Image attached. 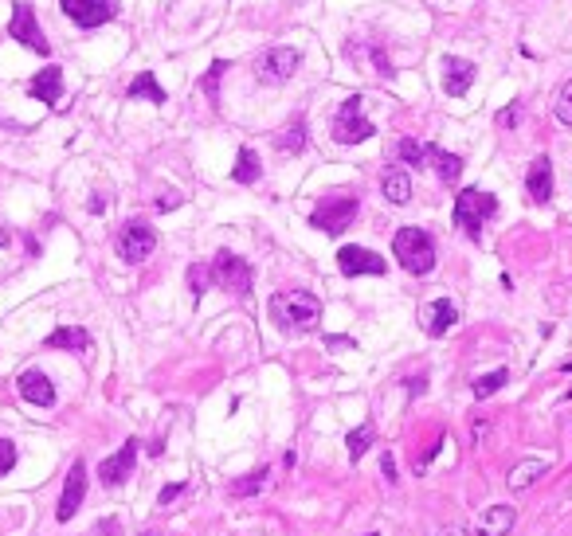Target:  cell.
Here are the masks:
<instances>
[{
  "instance_id": "obj_1",
  "label": "cell",
  "mask_w": 572,
  "mask_h": 536,
  "mask_svg": "<svg viewBox=\"0 0 572 536\" xmlns=\"http://www.w3.org/2000/svg\"><path fill=\"white\" fill-rule=\"evenodd\" d=\"M318 317H322V302L310 290H286L271 298V321L283 333H306L318 325Z\"/></svg>"
},
{
  "instance_id": "obj_2",
  "label": "cell",
  "mask_w": 572,
  "mask_h": 536,
  "mask_svg": "<svg viewBox=\"0 0 572 536\" xmlns=\"http://www.w3.org/2000/svg\"><path fill=\"white\" fill-rule=\"evenodd\" d=\"M392 255L408 274H431L435 270V243L424 227H400L392 239Z\"/></svg>"
},
{
  "instance_id": "obj_3",
  "label": "cell",
  "mask_w": 572,
  "mask_h": 536,
  "mask_svg": "<svg viewBox=\"0 0 572 536\" xmlns=\"http://www.w3.org/2000/svg\"><path fill=\"white\" fill-rule=\"evenodd\" d=\"M498 216V200L490 196V192H482V188H463L459 196H455V224L463 227L471 239L482 235V227L486 220H494Z\"/></svg>"
},
{
  "instance_id": "obj_4",
  "label": "cell",
  "mask_w": 572,
  "mask_h": 536,
  "mask_svg": "<svg viewBox=\"0 0 572 536\" xmlns=\"http://www.w3.org/2000/svg\"><path fill=\"white\" fill-rule=\"evenodd\" d=\"M361 110H365V98H361V94H353V98L341 102V110L334 114V126H330L337 145H361V141H369V137L377 134V126H373Z\"/></svg>"
},
{
  "instance_id": "obj_5",
  "label": "cell",
  "mask_w": 572,
  "mask_h": 536,
  "mask_svg": "<svg viewBox=\"0 0 572 536\" xmlns=\"http://www.w3.org/2000/svg\"><path fill=\"white\" fill-rule=\"evenodd\" d=\"M208 274H212V282H216V286L232 290L236 298H247V294H251V286H255V270H251V263H247V259H239V255H232V251H220V255L212 259Z\"/></svg>"
},
{
  "instance_id": "obj_6",
  "label": "cell",
  "mask_w": 572,
  "mask_h": 536,
  "mask_svg": "<svg viewBox=\"0 0 572 536\" xmlns=\"http://www.w3.org/2000/svg\"><path fill=\"white\" fill-rule=\"evenodd\" d=\"M298 67H302V51H298V47H267V51L255 59V75H259V83H267V87L286 83Z\"/></svg>"
},
{
  "instance_id": "obj_7",
  "label": "cell",
  "mask_w": 572,
  "mask_h": 536,
  "mask_svg": "<svg viewBox=\"0 0 572 536\" xmlns=\"http://www.w3.org/2000/svg\"><path fill=\"white\" fill-rule=\"evenodd\" d=\"M8 36H12L16 44L32 47L36 55H51L48 36H44V28H40V20H36V8H32L28 0H16L12 20H8Z\"/></svg>"
},
{
  "instance_id": "obj_8",
  "label": "cell",
  "mask_w": 572,
  "mask_h": 536,
  "mask_svg": "<svg viewBox=\"0 0 572 536\" xmlns=\"http://www.w3.org/2000/svg\"><path fill=\"white\" fill-rule=\"evenodd\" d=\"M357 196H326L318 208H314V216H310V224L318 227V231H326V235H341L345 227L357 220Z\"/></svg>"
},
{
  "instance_id": "obj_9",
  "label": "cell",
  "mask_w": 572,
  "mask_h": 536,
  "mask_svg": "<svg viewBox=\"0 0 572 536\" xmlns=\"http://www.w3.org/2000/svg\"><path fill=\"white\" fill-rule=\"evenodd\" d=\"M114 247H118V255L126 263H145L153 255V247H157V231L145 224V220H130V224L118 231Z\"/></svg>"
},
{
  "instance_id": "obj_10",
  "label": "cell",
  "mask_w": 572,
  "mask_h": 536,
  "mask_svg": "<svg viewBox=\"0 0 572 536\" xmlns=\"http://www.w3.org/2000/svg\"><path fill=\"white\" fill-rule=\"evenodd\" d=\"M83 497H87V462H75V466H71V474H67V482H63V493H59V509H55V517L67 525V521L83 509Z\"/></svg>"
},
{
  "instance_id": "obj_11",
  "label": "cell",
  "mask_w": 572,
  "mask_h": 536,
  "mask_svg": "<svg viewBox=\"0 0 572 536\" xmlns=\"http://www.w3.org/2000/svg\"><path fill=\"white\" fill-rule=\"evenodd\" d=\"M59 4L79 28H98V24L114 20V12H118V0H59Z\"/></svg>"
},
{
  "instance_id": "obj_12",
  "label": "cell",
  "mask_w": 572,
  "mask_h": 536,
  "mask_svg": "<svg viewBox=\"0 0 572 536\" xmlns=\"http://www.w3.org/2000/svg\"><path fill=\"white\" fill-rule=\"evenodd\" d=\"M337 267H341V274H349V278H361V274H384L388 263H384L377 251L349 243V247L337 251Z\"/></svg>"
},
{
  "instance_id": "obj_13",
  "label": "cell",
  "mask_w": 572,
  "mask_h": 536,
  "mask_svg": "<svg viewBox=\"0 0 572 536\" xmlns=\"http://www.w3.org/2000/svg\"><path fill=\"white\" fill-rule=\"evenodd\" d=\"M134 462H138V443L130 439V443H122L118 454H110L106 462H98V482H102V486H122V482L130 478Z\"/></svg>"
},
{
  "instance_id": "obj_14",
  "label": "cell",
  "mask_w": 572,
  "mask_h": 536,
  "mask_svg": "<svg viewBox=\"0 0 572 536\" xmlns=\"http://www.w3.org/2000/svg\"><path fill=\"white\" fill-rule=\"evenodd\" d=\"M455 321H459V306L451 298H431V302H424V310H420V325H424L428 337H443Z\"/></svg>"
},
{
  "instance_id": "obj_15",
  "label": "cell",
  "mask_w": 572,
  "mask_h": 536,
  "mask_svg": "<svg viewBox=\"0 0 572 536\" xmlns=\"http://www.w3.org/2000/svg\"><path fill=\"white\" fill-rule=\"evenodd\" d=\"M475 83V63L459 59V55H443V90L451 98H463Z\"/></svg>"
},
{
  "instance_id": "obj_16",
  "label": "cell",
  "mask_w": 572,
  "mask_h": 536,
  "mask_svg": "<svg viewBox=\"0 0 572 536\" xmlns=\"http://www.w3.org/2000/svg\"><path fill=\"white\" fill-rule=\"evenodd\" d=\"M16 392L24 396L28 403H36V407H51L55 403V388H51L48 372H40V368H28V372H20V380H16Z\"/></svg>"
},
{
  "instance_id": "obj_17",
  "label": "cell",
  "mask_w": 572,
  "mask_h": 536,
  "mask_svg": "<svg viewBox=\"0 0 572 536\" xmlns=\"http://www.w3.org/2000/svg\"><path fill=\"white\" fill-rule=\"evenodd\" d=\"M525 192L533 204H549L553 200V161L549 157H537L525 173Z\"/></svg>"
},
{
  "instance_id": "obj_18",
  "label": "cell",
  "mask_w": 572,
  "mask_h": 536,
  "mask_svg": "<svg viewBox=\"0 0 572 536\" xmlns=\"http://www.w3.org/2000/svg\"><path fill=\"white\" fill-rule=\"evenodd\" d=\"M514 521H518L514 505H486L475 521V536H506L514 529Z\"/></svg>"
},
{
  "instance_id": "obj_19",
  "label": "cell",
  "mask_w": 572,
  "mask_h": 536,
  "mask_svg": "<svg viewBox=\"0 0 572 536\" xmlns=\"http://www.w3.org/2000/svg\"><path fill=\"white\" fill-rule=\"evenodd\" d=\"M28 94L40 98V102H48V106H59V98H63V71H59V67H44V71L32 79Z\"/></svg>"
},
{
  "instance_id": "obj_20",
  "label": "cell",
  "mask_w": 572,
  "mask_h": 536,
  "mask_svg": "<svg viewBox=\"0 0 572 536\" xmlns=\"http://www.w3.org/2000/svg\"><path fill=\"white\" fill-rule=\"evenodd\" d=\"M545 470H549V458H522V462L510 470L506 486H510L514 493H522V490H529V486H533V482H537Z\"/></svg>"
},
{
  "instance_id": "obj_21",
  "label": "cell",
  "mask_w": 572,
  "mask_h": 536,
  "mask_svg": "<svg viewBox=\"0 0 572 536\" xmlns=\"http://www.w3.org/2000/svg\"><path fill=\"white\" fill-rule=\"evenodd\" d=\"M381 192L388 204H408L412 200V173L408 169H388L381 177Z\"/></svg>"
},
{
  "instance_id": "obj_22",
  "label": "cell",
  "mask_w": 572,
  "mask_h": 536,
  "mask_svg": "<svg viewBox=\"0 0 572 536\" xmlns=\"http://www.w3.org/2000/svg\"><path fill=\"white\" fill-rule=\"evenodd\" d=\"M91 345V333L87 329H75V325H59L48 337V349H71V353H87Z\"/></svg>"
},
{
  "instance_id": "obj_23",
  "label": "cell",
  "mask_w": 572,
  "mask_h": 536,
  "mask_svg": "<svg viewBox=\"0 0 572 536\" xmlns=\"http://www.w3.org/2000/svg\"><path fill=\"white\" fill-rule=\"evenodd\" d=\"M428 161L435 165V173L443 177V184H455L459 173H463V157H455V153H447L439 145H428Z\"/></svg>"
},
{
  "instance_id": "obj_24",
  "label": "cell",
  "mask_w": 572,
  "mask_h": 536,
  "mask_svg": "<svg viewBox=\"0 0 572 536\" xmlns=\"http://www.w3.org/2000/svg\"><path fill=\"white\" fill-rule=\"evenodd\" d=\"M232 177H236V184H255V180L263 177V165H259V157H255V149H251V145H243V149H239Z\"/></svg>"
},
{
  "instance_id": "obj_25",
  "label": "cell",
  "mask_w": 572,
  "mask_h": 536,
  "mask_svg": "<svg viewBox=\"0 0 572 536\" xmlns=\"http://www.w3.org/2000/svg\"><path fill=\"white\" fill-rule=\"evenodd\" d=\"M126 94H130V98H149V102H157V106H165V98H169V94L161 90V83H157L149 71H142V75L130 83V90H126Z\"/></svg>"
},
{
  "instance_id": "obj_26",
  "label": "cell",
  "mask_w": 572,
  "mask_h": 536,
  "mask_svg": "<svg viewBox=\"0 0 572 536\" xmlns=\"http://www.w3.org/2000/svg\"><path fill=\"white\" fill-rule=\"evenodd\" d=\"M506 380H510V372H506V368H494V372L478 376L475 384H471V388H475V400H490L494 392H502V384H506Z\"/></svg>"
},
{
  "instance_id": "obj_27",
  "label": "cell",
  "mask_w": 572,
  "mask_h": 536,
  "mask_svg": "<svg viewBox=\"0 0 572 536\" xmlns=\"http://www.w3.org/2000/svg\"><path fill=\"white\" fill-rule=\"evenodd\" d=\"M396 157H400L404 165L420 169V165L428 161V145H424V141H412V137H404V141H396Z\"/></svg>"
},
{
  "instance_id": "obj_28",
  "label": "cell",
  "mask_w": 572,
  "mask_h": 536,
  "mask_svg": "<svg viewBox=\"0 0 572 536\" xmlns=\"http://www.w3.org/2000/svg\"><path fill=\"white\" fill-rule=\"evenodd\" d=\"M275 145H279V153H290V157H294V153H302V149H306V126H302V122H294L286 134L275 137Z\"/></svg>"
},
{
  "instance_id": "obj_29",
  "label": "cell",
  "mask_w": 572,
  "mask_h": 536,
  "mask_svg": "<svg viewBox=\"0 0 572 536\" xmlns=\"http://www.w3.org/2000/svg\"><path fill=\"white\" fill-rule=\"evenodd\" d=\"M345 447H349V458L357 462L365 450L373 447V423H361L357 431H349V439H345Z\"/></svg>"
},
{
  "instance_id": "obj_30",
  "label": "cell",
  "mask_w": 572,
  "mask_h": 536,
  "mask_svg": "<svg viewBox=\"0 0 572 536\" xmlns=\"http://www.w3.org/2000/svg\"><path fill=\"white\" fill-rule=\"evenodd\" d=\"M553 114H557V122L561 126H572V79L561 87V94H557V106H553Z\"/></svg>"
},
{
  "instance_id": "obj_31",
  "label": "cell",
  "mask_w": 572,
  "mask_h": 536,
  "mask_svg": "<svg viewBox=\"0 0 572 536\" xmlns=\"http://www.w3.org/2000/svg\"><path fill=\"white\" fill-rule=\"evenodd\" d=\"M263 478H267V466H263V470H255V474H247L243 482H232V493H236V497L259 493V490H263Z\"/></svg>"
},
{
  "instance_id": "obj_32",
  "label": "cell",
  "mask_w": 572,
  "mask_h": 536,
  "mask_svg": "<svg viewBox=\"0 0 572 536\" xmlns=\"http://www.w3.org/2000/svg\"><path fill=\"white\" fill-rule=\"evenodd\" d=\"M208 282H212V274H208V267H189V286H192V298H200L204 290H208Z\"/></svg>"
},
{
  "instance_id": "obj_33",
  "label": "cell",
  "mask_w": 572,
  "mask_h": 536,
  "mask_svg": "<svg viewBox=\"0 0 572 536\" xmlns=\"http://www.w3.org/2000/svg\"><path fill=\"white\" fill-rule=\"evenodd\" d=\"M224 71H228V63H220V59H216V63H212V71L204 75V90H208V98H212V102H216V79H220Z\"/></svg>"
},
{
  "instance_id": "obj_34",
  "label": "cell",
  "mask_w": 572,
  "mask_h": 536,
  "mask_svg": "<svg viewBox=\"0 0 572 536\" xmlns=\"http://www.w3.org/2000/svg\"><path fill=\"white\" fill-rule=\"evenodd\" d=\"M12 466H16V447H12L8 439H0V478H4Z\"/></svg>"
},
{
  "instance_id": "obj_35",
  "label": "cell",
  "mask_w": 572,
  "mask_h": 536,
  "mask_svg": "<svg viewBox=\"0 0 572 536\" xmlns=\"http://www.w3.org/2000/svg\"><path fill=\"white\" fill-rule=\"evenodd\" d=\"M185 490H189L185 482H173V486H165V490H161V497H157V501H161V509H165V505H173V501H177V497H181Z\"/></svg>"
},
{
  "instance_id": "obj_36",
  "label": "cell",
  "mask_w": 572,
  "mask_h": 536,
  "mask_svg": "<svg viewBox=\"0 0 572 536\" xmlns=\"http://www.w3.org/2000/svg\"><path fill=\"white\" fill-rule=\"evenodd\" d=\"M518 110H522V102H510V110L498 114V126H514V122H518Z\"/></svg>"
},
{
  "instance_id": "obj_37",
  "label": "cell",
  "mask_w": 572,
  "mask_h": 536,
  "mask_svg": "<svg viewBox=\"0 0 572 536\" xmlns=\"http://www.w3.org/2000/svg\"><path fill=\"white\" fill-rule=\"evenodd\" d=\"M384 478L396 486V462H392V454H384Z\"/></svg>"
},
{
  "instance_id": "obj_38",
  "label": "cell",
  "mask_w": 572,
  "mask_h": 536,
  "mask_svg": "<svg viewBox=\"0 0 572 536\" xmlns=\"http://www.w3.org/2000/svg\"><path fill=\"white\" fill-rule=\"evenodd\" d=\"M439 536H471V533H467V529H443Z\"/></svg>"
},
{
  "instance_id": "obj_39",
  "label": "cell",
  "mask_w": 572,
  "mask_h": 536,
  "mask_svg": "<svg viewBox=\"0 0 572 536\" xmlns=\"http://www.w3.org/2000/svg\"><path fill=\"white\" fill-rule=\"evenodd\" d=\"M0 247H8V231L4 227H0Z\"/></svg>"
},
{
  "instance_id": "obj_40",
  "label": "cell",
  "mask_w": 572,
  "mask_h": 536,
  "mask_svg": "<svg viewBox=\"0 0 572 536\" xmlns=\"http://www.w3.org/2000/svg\"><path fill=\"white\" fill-rule=\"evenodd\" d=\"M365 536H377V533H365Z\"/></svg>"
},
{
  "instance_id": "obj_41",
  "label": "cell",
  "mask_w": 572,
  "mask_h": 536,
  "mask_svg": "<svg viewBox=\"0 0 572 536\" xmlns=\"http://www.w3.org/2000/svg\"><path fill=\"white\" fill-rule=\"evenodd\" d=\"M569 400H572V392H569Z\"/></svg>"
},
{
  "instance_id": "obj_42",
  "label": "cell",
  "mask_w": 572,
  "mask_h": 536,
  "mask_svg": "<svg viewBox=\"0 0 572 536\" xmlns=\"http://www.w3.org/2000/svg\"><path fill=\"white\" fill-rule=\"evenodd\" d=\"M145 536H153V533H145Z\"/></svg>"
}]
</instances>
